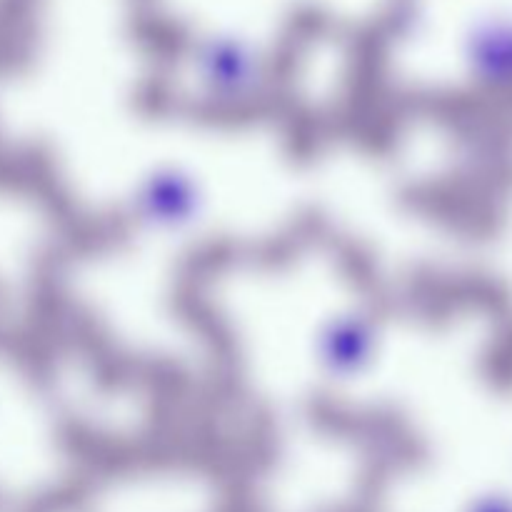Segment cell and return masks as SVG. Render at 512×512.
<instances>
[{
  "instance_id": "7a4b0ae2",
  "label": "cell",
  "mask_w": 512,
  "mask_h": 512,
  "mask_svg": "<svg viewBox=\"0 0 512 512\" xmlns=\"http://www.w3.org/2000/svg\"><path fill=\"white\" fill-rule=\"evenodd\" d=\"M200 63L213 83L218 80L220 85H235V88H243L255 70L253 53L228 38H210L208 43L200 45Z\"/></svg>"
},
{
  "instance_id": "6da1fadb",
  "label": "cell",
  "mask_w": 512,
  "mask_h": 512,
  "mask_svg": "<svg viewBox=\"0 0 512 512\" xmlns=\"http://www.w3.org/2000/svg\"><path fill=\"white\" fill-rule=\"evenodd\" d=\"M465 63L488 85L512 83V15L485 13L465 33Z\"/></svg>"
},
{
  "instance_id": "3957f363",
  "label": "cell",
  "mask_w": 512,
  "mask_h": 512,
  "mask_svg": "<svg viewBox=\"0 0 512 512\" xmlns=\"http://www.w3.org/2000/svg\"><path fill=\"white\" fill-rule=\"evenodd\" d=\"M473 512H512V503L503 498H490V500H483V503L475 505Z\"/></svg>"
}]
</instances>
